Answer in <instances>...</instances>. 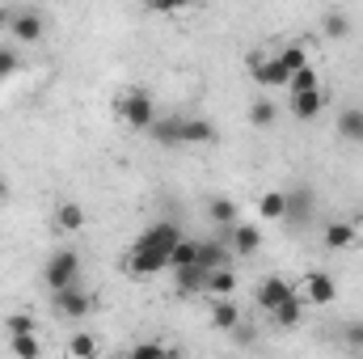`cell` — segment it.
<instances>
[{"label":"cell","instance_id":"7402d4cb","mask_svg":"<svg viewBox=\"0 0 363 359\" xmlns=\"http://www.w3.org/2000/svg\"><path fill=\"white\" fill-rule=\"evenodd\" d=\"M207 216H211V220L228 233V228L237 224V203H233L228 194H220V199H211V203H207Z\"/></svg>","mask_w":363,"mask_h":359},{"label":"cell","instance_id":"ffe728a7","mask_svg":"<svg viewBox=\"0 0 363 359\" xmlns=\"http://www.w3.org/2000/svg\"><path fill=\"white\" fill-rule=\"evenodd\" d=\"M68 359H101L97 334H89V330H77V334L68 338Z\"/></svg>","mask_w":363,"mask_h":359},{"label":"cell","instance_id":"e0dca14e","mask_svg":"<svg viewBox=\"0 0 363 359\" xmlns=\"http://www.w3.org/2000/svg\"><path fill=\"white\" fill-rule=\"evenodd\" d=\"M237 326H241V309H237V300H216V304H211V330L233 334Z\"/></svg>","mask_w":363,"mask_h":359},{"label":"cell","instance_id":"ac0fdd59","mask_svg":"<svg viewBox=\"0 0 363 359\" xmlns=\"http://www.w3.org/2000/svg\"><path fill=\"white\" fill-rule=\"evenodd\" d=\"M233 292H237V270L233 267L207 275V296H211V300H233Z\"/></svg>","mask_w":363,"mask_h":359},{"label":"cell","instance_id":"8fae6325","mask_svg":"<svg viewBox=\"0 0 363 359\" xmlns=\"http://www.w3.org/2000/svg\"><path fill=\"white\" fill-rule=\"evenodd\" d=\"M220 241H224L233 254H258V250H262V228H258V224H241V220H237Z\"/></svg>","mask_w":363,"mask_h":359},{"label":"cell","instance_id":"6da1fadb","mask_svg":"<svg viewBox=\"0 0 363 359\" xmlns=\"http://www.w3.org/2000/svg\"><path fill=\"white\" fill-rule=\"evenodd\" d=\"M157 144H165V148H190V144H216L220 140V131H216V123L211 118H199V114H169V118H157L152 123V131H148Z\"/></svg>","mask_w":363,"mask_h":359},{"label":"cell","instance_id":"2e32d148","mask_svg":"<svg viewBox=\"0 0 363 359\" xmlns=\"http://www.w3.org/2000/svg\"><path fill=\"white\" fill-rule=\"evenodd\" d=\"M228 267V245L224 241H199V270L211 275V270Z\"/></svg>","mask_w":363,"mask_h":359},{"label":"cell","instance_id":"f546056e","mask_svg":"<svg viewBox=\"0 0 363 359\" xmlns=\"http://www.w3.org/2000/svg\"><path fill=\"white\" fill-rule=\"evenodd\" d=\"M274 114H279V106H274L271 97H254L250 101V127H271Z\"/></svg>","mask_w":363,"mask_h":359},{"label":"cell","instance_id":"30bf717a","mask_svg":"<svg viewBox=\"0 0 363 359\" xmlns=\"http://www.w3.org/2000/svg\"><path fill=\"white\" fill-rule=\"evenodd\" d=\"M291 296H296V292H291V283H287V279H279V275H267V279L254 287V300H258V309H262V313H274V309H279V304H287Z\"/></svg>","mask_w":363,"mask_h":359},{"label":"cell","instance_id":"d6986e66","mask_svg":"<svg viewBox=\"0 0 363 359\" xmlns=\"http://www.w3.org/2000/svg\"><path fill=\"white\" fill-rule=\"evenodd\" d=\"M338 136L351 144H363V106H347L338 114Z\"/></svg>","mask_w":363,"mask_h":359},{"label":"cell","instance_id":"277c9868","mask_svg":"<svg viewBox=\"0 0 363 359\" xmlns=\"http://www.w3.org/2000/svg\"><path fill=\"white\" fill-rule=\"evenodd\" d=\"M51 313L64 317V321H81V317H89L93 313V292L89 287H81V283L55 292V296H51Z\"/></svg>","mask_w":363,"mask_h":359},{"label":"cell","instance_id":"74e56055","mask_svg":"<svg viewBox=\"0 0 363 359\" xmlns=\"http://www.w3.org/2000/svg\"><path fill=\"white\" fill-rule=\"evenodd\" d=\"M101 359H127V355H101Z\"/></svg>","mask_w":363,"mask_h":359},{"label":"cell","instance_id":"44dd1931","mask_svg":"<svg viewBox=\"0 0 363 359\" xmlns=\"http://www.w3.org/2000/svg\"><path fill=\"white\" fill-rule=\"evenodd\" d=\"M271 321L279 326V330H296V326L304 321V300H300V296H291L287 304H279V309L271 313Z\"/></svg>","mask_w":363,"mask_h":359},{"label":"cell","instance_id":"d4e9b609","mask_svg":"<svg viewBox=\"0 0 363 359\" xmlns=\"http://www.w3.org/2000/svg\"><path fill=\"white\" fill-rule=\"evenodd\" d=\"M279 55V64L287 68V77H296L300 68H308V51H304V43H287L283 51H274Z\"/></svg>","mask_w":363,"mask_h":359},{"label":"cell","instance_id":"836d02e7","mask_svg":"<svg viewBox=\"0 0 363 359\" xmlns=\"http://www.w3.org/2000/svg\"><path fill=\"white\" fill-rule=\"evenodd\" d=\"M342 343L363 351V321H347V326H342Z\"/></svg>","mask_w":363,"mask_h":359},{"label":"cell","instance_id":"7a4b0ae2","mask_svg":"<svg viewBox=\"0 0 363 359\" xmlns=\"http://www.w3.org/2000/svg\"><path fill=\"white\" fill-rule=\"evenodd\" d=\"M114 118H118L127 131H152V123H157V101H152V93L140 89V85L118 89L114 93Z\"/></svg>","mask_w":363,"mask_h":359},{"label":"cell","instance_id":"3957f363","mask_svg":"<svg viewBox=\"0 0 363 359\" xmlns=\"http://www.w3.org/2000/svg\"><path fill=\"white\" fill-rule=\"evenodd\" d=\"M43 283H47V292H51V296H55V292H64V287H72V283H81V254H77L72 245L55 250V254L43 263Z\"/></svg>","mask_w":363,"mask_h":359},{"label":"cell","instance_id":"603a6c76","mask_svg":"<svg viewBox=\"0 0 363 359\" xmlns=\"http://www.w3.org/2000/svg\"><path fill=\"white\" fill-rule=\"evenodd\" d=\"M190 267H199V241L182 237L178 245H174V254H169V270H190Z\"/></svg>","mask_w":363,"mask_h":359},{"label":"cell","instance_id":"5b68a950","mask_svg":"<svg viewBox=\"0 0 363 359\" xmlns=\"http://www.w3.org/2000/svg\"><path fill=\"white\" fill-rule=\"evenodd\" d=\"M178 241H182V228L174 224V220H152V224L135 237V245H140V250H152V254H165V258L174 254V245H178Z\"/></svg>","mask_w":363,"mask_h":359},{"label":"cell","instance_id":"4316f807","mask_svg":"<svg viewBox=\"0 0 363 359\" xmlns=\"http://www.w3.org/2000/svg\"><path fill=\"white\" fill-rule=\"evenodd\" d=\"M313 89H321V77H317V68L308 64V68H300V72L287 81V89H283V93H287V97H296V93H313Z\"/></svg>","mask_w":363,"mask_h":359},{"label":"cell","instance_id":"f1b7e54d","mask_svg":"<svg viewBox=\"0 0 363 359\" xmlns=\"http://www.w3.org/2000/svg\"><path fill=\"white\" fill-rule=\"evenodd\" d=\"M174 287H178V292H186V296H194V292H207V275H203L199 267L174 270Z\"/></svg>","mask_w":363,"mask_h":359},{"label":"cell","instance_id":"d590c367","mask_svg":"<svg viewBox=\"0 0 363 359\" xmlns=\"http://www.w3.org/2000/svg\"><path fill=\"white\" fill-rule=\"evenodd\" d=\"M9 21H13V9H4V4H0V30H9Z\"/></svg>","mask_w":363,"mask_h":359},{"label":"cell","instance_id":"8d00e7d4","mask_svg":"<svg viewBox=\"0 0 363 359\" xmlns=\"http://www.w3.org/2000/svg\"><path fill=\"white\" fill-rule=\"evenodd\" d=\"M4 199H9V182L0 178V203H4Z\"/></svg>","mask_w":363,"mask_h":359},{"label":"cell","instance_id":"4dcf8cb0","mask_svg":"<svg viewBox=\"0 0 363 359\" xmlns=\"http://www.w3.org/2000/svg\"><path fill=\"white\" fill-rule=\"evenodd\" d=\"M127 359H174V351H165L157 338H144V343H135V347L127 351Z\"/></svg>","mask_w":363,"mask_h":359},{"label":"cell","instance_id":"cb8c5ba5","mask_svg":"<svg viewBox=\"0 0 363 359\" xmlns=\"http://www.w3.org/2000/svg\"><path fill=\"white\" fill-rule=\"evenodd\" d=\"M321 34H325V38H347V34H351V17H347L342 9H325V17H321Z\"/></svg>","mask_w":363,"mask_h":359},{"label":"cell","instance_id":"7c38bea8","mask_svg":"<svg viewBox=\"0 0 363 359\" xmlns=\"http://www.w3.org/2000/svg\"><path fill=\"white\" fill-rule=\"evenodd\" d=\"M300 300H304V304H334V300H338V283H334L325 270H308Z\"/></svg>","mask_w":363,"mask_h":359},{"label":"cell","instance_id":"4fadbf2b","mask_svg":"<svg viewBox=\"0 0 363 359\" xmlns=\"http://www.w3.org/2000/svg\"><path fill=\"white\" fill-rule=\"evenodd\" d=\"M325 101H330V93H325V85L321 89H313V93H296V97H287V110L296 114V118H317L321 110H325Z\"/></svg>","mask_w":363,"mask_h":359},{"label":"cell","instance_id":"f35d334b","mask_svg":"<svg viewBox=\"0 0 363 359\" xmlns=\"http://www.w3.org/2000/svg\"><path fill=\"white\" fill-rule=\"evenodd\" d=\"M0 85H4V77H0Z\"/></svg>","mask_w":363,"mask_h":359},{"label":"cell","instance_id":"83f0119b","mask_svg":"<svg viewBox=\"0 0 363 359\" xmlns=\"http://www.w3.org/2000/svg\"><path fill=\"white\" fill-rule=\"evenodd\" d=\"M283 207H287L283 190H262V199H258V216L262 220H283Z\"/></svg>","mask_w":363,"mask_h":359},{"label":"cell","instance_id":"8992f818","mask_svg":"<svg viewBox=\"0 0 363 359\" xmlns=\"http://www.w3.org/2000/svg\"><path fill=\"white\" fill-rule=\"evenodd\" d=\"M245 64H250V77H254L262 89H287V81H291L287 68L279 64V55H262V51H254Z\"/></svg>","mask_w":363,"mask_h":359},{"label":"cell","instance_id":"484cf974","mask_svg":"<svg viewBox=\"0 0 363 359\" xmlns=\"http://www.w3.org/2000/svg\"><path fill=\"white\" fill-rule=\"evenodd\" d=\"M9 351H13V359H38L43 343H38V334H9Z\"/></svg>","mask_w":363,"mask_h":359},{"label":"cell","instance_id":"52a82bcc","mask_svg":"<svg viewBox=\"0 0 363 359\" xmlns=\"http://www.w3.org/2000/svg\"><path fill=\"white\" fill-rule=\"evenodd\" d=\"M123 270H127V279H152V275L169 270V258H165V254H152V250L131 245V250H127V258H123Z\"/></svg>","mask_w":363,"mask_h":359},{"label":"cell","instance_id":"e575fe53","mask_svg":"<svg viewBox=\"0 0 363 359\" xmlns=\"http://www.w3.org/2000/svg\"><path fill=\"white\" fill-rule=\"evenodd\" d=\"M233 334H237V343H241V347H245V343H254V330H250V326H237Z\"/></svg>","mask_w":363,"mask_h":359},{"label":"cell","instance_id":"9c48e42d","mask_svg":"<svg viewBox=\"0 0 363 359\" xmlns=\"http://www.w3.org/2000/svg\"><path fill=\"white\" fill-rule=\"evenodd\" d=\"M283 194H287L283 224H291V228H304V224L313 220V211H317V194H313L308 186H296V190H283Z\"/></svg>","mask_w":363,"mask_h":359},{"label":"cell","instance_id":"d6a6232c","mask_svg":"<svg viewBox=\"0 0 363 359\" xmlns=\"http://www.w3.org/2000/svg\"><path fill=\"white\" fill-rule=\"evenodd\" d=\"M21 72V55L13 51V47H0V77L9 81V77H17Z\"/></svg>","mask_w":363,"mask_h":359},{"label":"cell","instance_id":"1f68e13d","mask_svg":"<svg viewBox=\"0 0 363 359\" xmlns=\"http://www.w3.org/2000/svg\"><path fill=\"white\" fill-rule=\"evenodd\" d=\"M4 330H9V334H38V321H34L30 313H13V317L4 321Z\"/></svg>","mask_w":363,"mask_h":359},{"label":"cell","instance_id":"5bb4252c","mask_svg":"<svg viewBox=\"0 0 363 359\" xmlns=\"http://www.w3.org/2000/svg\"><path fill=\"white\" fill-rule=\"evenodd\" d=\"M321 241H325V250H351V245L359 241V228H355L351 220H330V224L321 228Z\"/></svg>","mask_w":363,"mask_h":359},{"label":"cell","instance_id":"9a60e30c","mask_svg":"<svg viewBox=\"0 0 363 359\" xmlns=\"http://www.w3.org/2000/svg\"><path fill=\"white\" fill-rule=\"evenodd\" d=\"M55 228H60V233H81V228H85V207L72 203V199L55 203Z\"/></svg>","mask_w":363,"mask_h":359},{"label":"cell","instance_id":"ba28073f","mask_svg":"<svg viewBox=\"0 0 363 359\" xmlns=\"http://www.w3.org/2000/svg\"><path fill=\"white\" fill-rule=\"evenodd\" d=\"M9 34L17 38V43H43V34H47V17L38 13V9H13V21H9Z\"/></svg>","mask_w":363,"mask_h":359}]
</instances>
